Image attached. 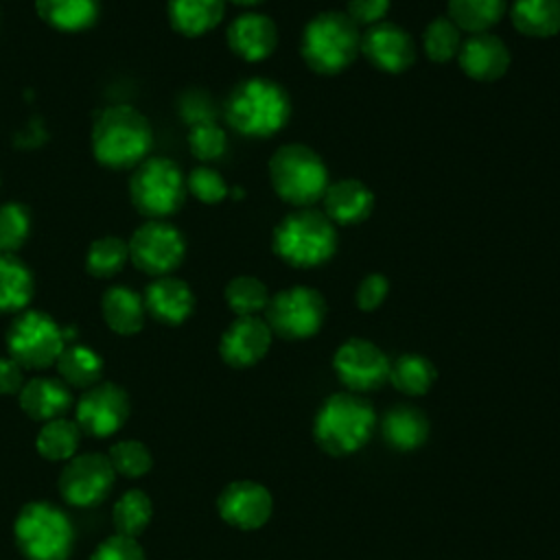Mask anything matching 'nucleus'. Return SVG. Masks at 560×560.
Here are the masks:
<instances>
[{
    "instance_id": "f3484780",
    "label": "nucleus",
    "mask_w": 560,
    "mask_h": 560,
    "mask_svg": "<svg viewBox=\"0 0 560 560\" xmlns=\"http://www.w3.org/2000/svg\"><path fill=\"white\" fill-rule=\"evenodd\" d=\"M271 335V328L258 315L236 317L221 335L219 354L232 368H252L267 354Z\"/></svg>"
},
{
    "instance_id": "9d476101",
    "label": "nucleus",
    "mask_w": 560,
    "mask_h": 560,
    "mask_svg": "<svg viewBox=\"0 0 560 560\" xmlns=\"http://www.w3.org/2000/svg\"><path fill=\"white\" fill-rule=\"evenodd\" d=\"M326 319L324 295L304 284H295L271 295L265 308V322L282 339L300 341L319 332Z\"/></svg>"
},
{
    "instance_id": "c85d7f7f",
    "label": "nucleus",
    "mask_w": 560,
    "mask_h": 560,
    "mask_svg": "<svg viewBox=\"0 0 560 560\" xmlns=\"http://www.w3.org/2000/svg\"><path fill=\"white\" fill-rule=\"evenodd\" d=\"M57 370L66 385L90 389L101 383L103 376V359L88 346H66L57 359Z\"/></svg>"
},
{
    "instance_id": "37998d69",
    "label": "nucleus",
    "mask_w": 560,
    "mask_h": 560,
    "mask_svg": "<svg viewBox=\"0 0 560 560\" xmlns=\"http://www.w3.org/2000/svg\"><path fill=\"white\" fill-rule=\"evenodd\" d=\"M389 4L392 0H348L346 15L357 26H372L383 22V18L389 11Z\"/></svg>"
},
{
    "instance_id": "a19ab883",
    "label": "nucleus",
    "mask_w": 560,
    "mask_h": 560,
    "mask_svg": "<svg viewBox=\"0 0 560 560\" xmlns=\"http://www.w3.org/2000/svg\"><path fill=\"white\" fill-rule=\"evenodd\" d=\"M90 560H144V551L136 538L114 534L94 549Z\"/></svg>"
},
{
    "instance_id": "2f4dec72",
    "label": "nucleus",
    "mask_w": 560,
    "mask_h": 560,
    "mask_svg": "<svg viewBox=\"0 0 560 560\" xmlns=\"http://www.w3.org/2000/svg\"><path fill=\"white\" fill-rule=\"evenodd\" d=\"M79 438H81V429L77 422H70L66 418H55L44 422V427L37 433L35 446L44 459L68 462L77 453Z\"/></svg>"
},
{
    "instance_id": "7ed1b4c3",
    "label": "nucleus",
    "mask_w": 560,
    "mask_h": 560,
    "mask_svg": "<svg viewBox=\"0 0 560 560\" xmlns=\"http://www.w3.org/2000/svg\"><path fill=\"white\" fill-rule=\"evenodd\" d=\"M271 245L276 256L291 267H319L337 252V228L324 212L298 208L276 225Z\"/></svg>"
},
{
    "instance_id": "9b49d317",
    "label": "nucleus",
    "mask_w": 560,
    "mask_h": 560,
    "mask_svg": "<svg viewBox=\"0 0 560 560\" xmlns=\"http://www.w3.org/2000/svg\"><path fill=\"white\" fill-rule=\"evenodd\" d=\"M129 260L147 276H171L186 256L184 234L164 219H147L127 241Z\"/></svg>"
},
{
    "instance_id": "dca6fc26",
    "label": "nucleus",
    "mask_w": 560,
    "mask_h": 560,
    "mask_svg": "<svg viewBox=\"0 0 560 560\" xmlns=\"http://www.w3.org/2000/svg\"><path fill=\"white\" fill-rule=\"evenodd\" d=\"M361 52L374 68L389 74H400L416 61L413 37L392 22L368 26L361 35Z\"/></svg>"
},
{
    "instance_id": "412c9836",
    "label": "nucleus",
    "mask_w": 560,
    "mask_h": 560,
    "mask_svg": "<svg viewBox=\"0 0 560 560\" xmlns=\"http://www.w3.org/2000/svg\"><path fill=\"white\" fill-rule=\"evenodd\" d=\"M324 214L335 225H354L365 221L374 210V192L361 179H339L324 192Z\"/></svg>"
},
{
    "instance_id": "c756f323",
    "label": "nucleus",
    "mask_w": 560,
    "mask_h": 560,
    "mask_svg": "<svg viewBox=\"0 0 560 560\" xmlns=\"http://www.w3.org/2000/svg\"><path fill=\"white\" fill-rule=\"evenodd\" d=\"M438 378L435 365L424 354L405 352L389 365L392 385L407 396L427 394Z\"/></svg>"
},
{
    "instance_id": "1a4fd4ad",
    "label": "nucleus",
    "mask_w": 560,
    "mask_h": 560,
    "mask_svg": "<svg viewBox=\"0 0 560 560\" xmlns=\"http://www.w3.org/2000/svg\"><path fill=\"white\" fill-rule=\"evenodd\" d=\"M66 337V330L48 313L22 311L7 330L9 357L26 370H44L57 363Z\"/></svg>"
},
{
    "instance_id": "b1692460",
    "label": "nucleus",
    "mask_w": 560,
    "mask_h": 560,
    "mask_svg": "<svg viewBox=\"0 0 560 560\" xmlns=\"http://www.w3.org/2000/svg\"><path fill=\"white\" fill-rule=\"evenodd\" d=\"M35 11L44 24L59 33H83L92 28L101 13L98 0H35Z\"/></svg>"
},
{
    "instance_id": "0eeeda50",
    "label": "nucleus",
    "mask_w": 560,
    "mask_h": 560,
    "mask_svg": "<svg viewBox=\"0 0 560 560\" xmlns=\"http://www.w3.org/2000/svg\"><path fill=\"white\" fill-rule=\"evenodd\" d=\"M15 542L28 560H66L72 551L68 516L46 501L24 505L13 525Z\"/></svg>"
},
{
    "instance_id": "e433bc0d",
    "label": "nucleus",
    "mask_w": 560,
    "mask_h": 560,
    "mask_svg": "<svg viewBox=\"0 0 560 560\" xmlns=\"http://www.w3.org/2000/svg\"><path fill=\"white\" fill-rule=\"evenodd\" d=\"M31 234V214L26 206L7 201L0 206V254H15Z\"/></svg>"
},
{
    "instance_id": "6ab92c4d",
    "label": "nucleus",
    "mask_w": 560,
    "mask_h": 560,
    "mask_svg": "<svg viewBox=\"0 0 560 560\" xmlns=\"http://www.w3.org/2000/svg\"><path fill=\"white\" fill-rule=\"evenodd\" d=\"M225 39L236 57L256 63L267 59L276 50L278 28L269 15L247 11L230 22Z\"/></svg>"
},
{
    "instance_id": "4be33fe9",
    "label": "nucleus",
    "mask_w": 560,
    "mask_h": 560,
    "mask_svg": "<svg viewBox=\"0 0 560 560\" xmlns=\"http://www.w3.org/2000/svg\"><path fill=\"white\" fill-rule=\"evenodd\" d=\"M18 396H20L22 411L37 422L61 418L72 405V394L68 385L59 378H46V376L24 383Z\"/></svg>"
},
{
    "instance_id": "c9c22d12",
    "label": "nucleus",
    "mask_w": 560,
    "mask_h": 560,
    "mask_svg": "<svg viewBox=\"0 0 560 560\" xmlns=\"http://www.w3.org/2000/svg\"><path fill=\"white\" fill-rule=\"evenodd\" d=\"M422 48L433 63H448L451 59H457L462 48V31L448 15H440L427 24Z\"/></svg>"
},
{
    "instance_id": "6e6552de",
    "label": "nucleus",
    "mask_w": 560,
    "mask_h": 560,
    "mask_svg": "<svg viewBox=\"0 0 560 560\" xmlns=\"http://www.w3.org/2000/svg\"><path fill=\"white\" fill-rule=\"evenodd\" d=\"M186 177L168 158H149L133 168L129 199L147 219H166L186 201Z\"/></svg>"
},
{
    "instance_id": "a878e982",
    "label": "nucleus",
    "mask_w": 560,
    "mask_h": 560,
    "mask_svg": "<svg viewBox=\"0 0 560 560\" xmlns=\"http://www.w3.org/2000/svg\"><path fill=\"white\" fill-rule=\"evenodd\" d=\"M381 433L392 448L413 451L422 446L429 438V422L420 409L411 405H398L385 413L381 422Z\"/></svg>"
},
{
    "instance_id": "473e14b6",
    "label": "nucleus",
    "mask_w": 560,
    "mask_h": 560,
    "mask_svg": "<svg viewBox=\"0 0 560 560\" xmlns=\"http://www.w3.org/2000/svg\"><path fill=\"white\" fill-rule=\"evenodd\" d=\"M129 260V245L120 236L107 234L90 243L85 254V269L94 278H114Z\"/></svg>"
},
{
    "instance_id": "4c0bfd02",
    "label": "nucleus",
    "mask_w": 560,
    "mask_h": 560,
    "mask_svg": "<svg viewBox=\"0 0 560 560\" xmlns=\"http://www.w3.org/2000/svg\"><path fill=\"white\" fill-rule=\"evenodd\" d=\"M107 459H109L114 472L125 475V477H142L153 466V457H151L149 448L138 440H120V442L112 444Z\"/></svg>"
},
{
    "instance_id": "a211bd4d",
    "label": "nucleus",
    "mask_w": 560,
    "mask_h": 560,
    "mask_svg": "<svg viewBox=\"0 0 560 560\" xmlns=\"http://www.w3.org/2000/svg\"><path fill=\"white\" fill-rule=\"evenodd\" d=\"M510 61V48L501 37L492 35L490 31L470 35L462 42V48L457 52V63L464 74L481 83L499 81L508 72Z\"/></svg>"
},
{
    "instance_id": "2eb2a0df",
    "label": "nucleus",
    "mask_w": 560,
    "mask_h": 560,
    "mask_svg": "<svg viewBox=\"0 0 560 560\" xmlns=\"http://www.w3.org/2000/svg\"><path fill=\"white\" fill-rule=\"evenodd\" d=\"M217 510L221 518L236 529H258L273 512V497L262 483L241 479L221 490Z\"/></svg>"
},
{
    "instance_id": "ea45409f",
    "label": "nucleus",
    "mask_w": 560,
    "mask_h": 560,
    "mask_svg": "<svg viewBox=\"0 0 560 560\" xmlns=\"http://www.w3.org/2000/svg\"><path fill=\"white\" fill-rule=\"evenodd\" d=\"M186 190L192 192L195 199L208 206L221 203L230 195V188L223 175L212 166H195L186 177Z\"/></svg>"
},
{
    "instance_id": "ddd939ff",
    "label": "nucleus",
    "mask_w": 560,
    "mask_h": 560,
    "mask_svg": "<svg viewBox=\"0 0 560 560\" xmlns=\"http://www.w3.org/2000/svg\"><path fill=\"white\" fill-rule=\"evenodd\" d=\"M389 365L392 361L376 343L359 337L343 341L332 357L335 374L350 392H370L381 387L389 381Z\"/></svg>"
},
{
    "instance_id": "5701e85b",
    "label": "nucleus",
    "mask_w": 560,
    "mask_h": 560,
    "mask_svg": "<svg viewBox=\"0 0 560 560\" xmlns=\"http://www.w3.org/2000/svg\"><path fill=\"white\" fill-rule=\"evenodd\" d=\"M101 313L105 324L118 335H136L144 326V300L131 287H109L101 298Z\"/></svg>"
},
{
    "instance_id": "a18cd8bd",
    "label": "nucleus",
    "mask_w": 560,
    "mask_h": 560,
    "mask_svg": "<svg viewBox=\"0 0 560 560\" xmlns=\"http://www.w3.org/2000/svg\"><path fill=\"white\" fill-rule=\"evenodd\" d=\"M182 116L190 125H195V122H201V120H214V109L201 96H186L184 105H182Z\"/></svg>"
},
{
    "instance_id": "f8f14e48",
    "label": "nucleus",
    "mask_w": 560,
    "mask_h": 560,
    "mask_svg": "<svg viewBox=\"0 0 560 560\" xmlns=\"http://www.w3.org/2000/svg\"><path fill=\"white\" fill-rule=\"evenodd\" d=\"M116 472L101 453H83L68 459L59 477V490L66 503L74 508H92L105 501L114 486Z\"/></svg>"
},
{
    "instance_id": "72a5a7b5",
    "label": "nucleus",
    "mask_w": 560,
    "mask_h": 560,
    "mask_svg": "<svg viewBox=\"0 0 560 560\" xmlns=\"http://www.w3.org/2000/svg\"><path fill=\"white\" fill-rule=\"evenodd\" d=\"M225 302L236 317L258 315L267 308L271 295L262 280L254 276H236L225 284Z\"/></svg>"
},
{
    "instance_id": "f704fd0d",
    "label": "nucleus",
    "mask_w": 560,
    "mask_h": 560,
    "mask_svg": "<svg viewBox=\"0 0 560 560\" xmlns=\"http://www.w3.org/2000/svg\"><path fill=\"white\" fill-rule=\"evenodd\" d=\"M153 516V505L151 499L142 490H127L114 505L112 521L116 527V534L131 536L136 538L147 529Z\"/></svg>"
},
{
    "instance_id": "c03bdc74",
    "label": "nucleus",
    "mask_w": 560,
    "mask_h": 560,
    "mask_svg": "<svg viewBox=\"0 0 560 560\" xmlns=\"http://www.w3.org/2000/svg\"><path fill=\"white\" fill-rule=\"evenodd\" d=\"M22 385V365L11 357H0V394H20Z\"/></svg>"
},
{
    "instance_id": "58836bf2",
    "label": "nucleus",
    "mask_w": 560,
    "mask_h": 560,
    "mask_svg": "<svg viewBox=\"0 0 560 560\" xmlns=\"http://www.w3.org/2000/svg\"><path fill=\"white\" fill-rule=\"evenodd\" d=\"M188 147L197 160L212 162L225 153L228 136L214 120H201V122L190 125Z\"/></svg>"
},
{
    "instance_id": "79ce46f5",
    "label": "nucleus",
    "mask_w": 560,
    "mask_h": 560,
    "mask_svg": "<svg viewBox=\"0 0 560 560\" xmlns=\"http://www.w3.org/2000/svg\"><path fill=\"white\" fill-rule=\"evenodd\" d=\"M387 291H389V282L383 273H368L357 287L354 302L361 311L370 313V311H376L385 302Z\"/></svg>"
},
{
    "instance_id": "39448f33",
    "label": "nucleus",
    "mask_w": 560,
    "mask_h": 560,
    "mask_svg": "<svg viewBox=\"0 0 560 560\" xmlns=\"http://www.w3.org/2000/svg\"><path fill=\"white\" fill-rule=\"evenodd\" d=\"M361 52L359 26L341 11H322L302 31L300 55L317 74H339Z\"/></svg>"
},
{
    "instance_id": "393cba45",
    "label": "nucleus",
    "mask_w": 560,
    "mask_h": 560,
    "mask_svg": "<svg viewBox=\"0 0 560 560\" xmlns=\"http://www.w3.org/2000/svg\"><path fill=\"white\" fill-rule=\"evenodd\" d=\"M166 13L173 31L184 37H199L219 26L225 15V0H168Z\"/></svg>"
},
{
    "instance_id": "cd10ccee",
    "label": "nucleus",
    "mask_w": 560,
    "mask_h": 560,
    "mask_svg": "<svg viewBox=\"0 0 560 560\" xmlns=\"http://www.w3.org/2000/svg\"><path fill=\"white\" fill-rule=\"evenodd\" d=\"M35 293L31 269L13 254H0V315L22 313Z\"/></svg>"
},
{
    "instance_id": "423d86ee",
    "label": "nucleus",
    "mask_w": 560,
    "mask_h": 560,
    "mask_svg": "<svg viewBox=\"0 0 560 560\" xmlns=\"http://www.w3.org/2000/svg\"><path fill=\"white\" fill-rule=\"evenodd\" d=\"M269 179L276 195L295 208H313L330 184L324 160L298 142L276 149L269 160Z\"/></svg>"
},
{
    "instance_id": "bb28decb",
    "label": "nucleus",
    "mask_w": 560,
    "mask_h": 560,
    "mask_svg": "<svg viewBox=\"0 0 560 560\" xmlns=\"http://www.w3.org/2000/svg\"><path fill=\"white\" fill-rule=\"evenodd\" d=\"M510 20L521 35L553 37L560 33V0H514Z\"/></svg>"
},
{
    "instance_id": "7c9ffc66",
    "label": "nucleus",
    "mask_w": 560,
    "mask_h": 560,
    "mask_svg": "<svg viewBox=\"0 0 560 560\" xmlns=\"http://www.w3.org/2000/svg\"><path fill=\"white\" fill-rule=\"evenodd\" d=\"M508 0H448V18L470 35L488 33L505 13Z\"/></svg>"
},
{
    "instance_id": "f03ea898",
    "label": "nucleus",
    "mask_w": 560,
    "mask_h": 560,
    "mask_svg": "<svg viewBox=\"0 0 560 560\" xmlns=\"http://www.w3.org/2000/svg\"><path fill=\"white\" fill-rule=\"evenodd\" d=\"M228 125L245 138H271L291 118L287 90L265 77H249L236 83L225 98Z\"/></svg>"
},
{
    "instance_id": "f257e3e1",
    "label": "nucleus",
    "mask_w": 560,
    "mask_h": 560,
    "mask_svg": "<svg viewBox=\"0 0 560 560\" xmlns=\"http://www.w3.org/2000/svg\"><path fill=\"white\" fill-rule=\"evenodd\" d=\"M90 140L101 166L127 171L147 160L153 147V129L140 109L118 103L96 114Z\"/></svg>"
},
{
    "instance_id": "aec40b11",
    "label": "nucleus",
    "mask_w": 560,
    "mask_h": 560,
    "mask_svg": "<svg viewBox=\"0 0 560 560\" xmlns=\"http://www.w3.org/2000/svg\"><path fill=\"white\" fill-rule=\"evenodd\" d=\"M144 308L147 313L166 324L179 326L195 311V293L186 280L175 276H160L144 289Z\"/></svg>"
},
{
    "instance_id": "49530a36",
    "label": "nucleus",
    "mask_w": 560,
    "mask_h": 560,
    "mask_svg": "<svg viewBox=\"0 0 560 560\" xmlns=\"http://www.w3.org/2000/svg\"><path fill=\"white\" fill-rule=\"evenodd\" d=\"M225 2H232V4H238V7H256L265 0H225Z\"/></svg>"
},
{
    "instance_id": "4468645a",
    "label": "nucleus",
    "mask_w": 560,
    "mask_h": 560,
    "mask_svg": "<svg viewBox=\"0 0 560 560\" xmlns=\"http://www.w3.org/2000/svg\"><path fill=\"white\" fill-rule=\"evenodd\" d=\"M129 418V396L116 383H96L77 402V424L92 438H109Z\"/></svg>"
},
{
    "instance_id": "20e7f679",
    "label": "nucleus",
    "mask_w": 560,
    "mask_h": 560,
    "mask_svg": "<svg viewBox=\"0 0 560 560\" xmlns=\"http://www.w3.org/2000/svg\"><path fill=\"white\" fill-rule=\"evenodd\" d=\"M376 424L372 405L354 392L328 396L313 422V435L328 455H350L365 446Z\"/></svg>"
}]
</instances>
